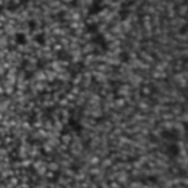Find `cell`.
Here are the masks:
<instances>
[{
    "mask_svg": "<svg viewBox=\"0 0 188 188\" xmlns=\"http://www.w3.org/2000/svg\"><path fill=\"white\" fill-rule=\"evenodd\" d=\"M16 43L20 44V45H24V44L27 43L26 36H24L23 34H17V35H16Z\"/></svg>",
    "mask_w": 188,
    "mask_h": 188,
    "instance_id": "obj_1",
    "label": "cell"
},
{
    "mask_svg": "<svg viewBox=\"0 0 188 188\" xmlns=\"http://www.w3.org/2000/svg\"><path fill=\"white\" fill-rule=\"evenodd\" d=\"M35 40L39 43V44H43L44 41H45V39H44V35H37V36H35Z\"/></svg>",
    "mask_w": 188,
    "mask_h": 188,
    "instance_id": "obj_2",
    "label": "cell"
}]
</instances>
